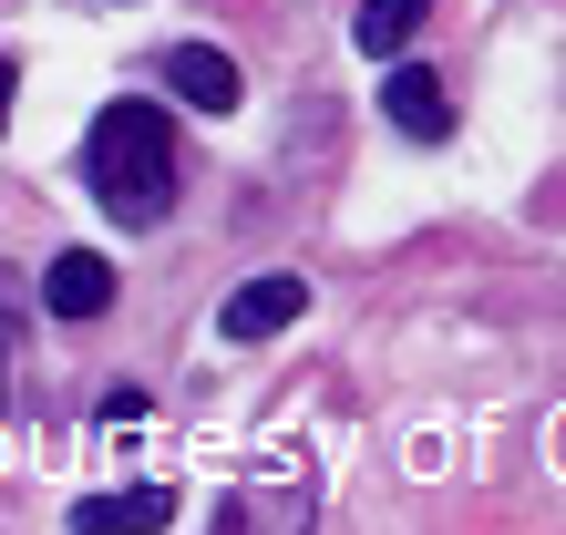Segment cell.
Returning <instances> with one entry per match:
<instances>
[{"label":"cell","mask_w":566,"mask_h":535,"mask_svg":"<svg viewBox=\"0 0 566 535\" xmlns=\"http://www.w3.org/2000/svg\"><path fill=\"white\" fill-rule=\"evenodd\" d=\"M83 176L104 196V217L124 227H155L176 207V124L155 104H104L93 114V145H83Z\"/></svg>","instance_id":"6da1fadb"},{"label":"cell","mask_w":566,"mask_h":535,"mask_svg":"<svg viewBox=\"0 0 566 535\" xmlns=\"http://www.w3.org/2000/svg\"><path fill=\"white\" fill-rule=\"evenodd\" d=\"M165 83H176V104H196V114H238L248 104L238 62H227L217 42H176V52H165Z\"/></svg>","instance_id":"7a4b0ae2"},{"label":"cell","mask_w":566,"mask_h":535,"mask_svg":"<svg viewBox=\"0 0 566 535\" xmlns=\"http://www.w3.org/2000/svg\"><path fill=\"white\" fill-rule=\"evenodd\" d=\"M42 310H52V319H104V310H114V258L62 248V258L42 268Z\"/></svg>","instance_id":"3957f363"},{"label":"cell","mask_w":566,"mask_h":535,"mask_svg":"<svg viewBox=\"0 0 566 535\" xmlns=\"http://www.w3.org/2000/svg\"><path fill=\"white\" fill-rule=\"evenodd\" d=\"M381 114L402 124L412 145H443V134H453V93L432 83L422 62H391V73H381Z\"/></svg>","instance_id":"277c9868"},{"label":"cell","mask_w":566,"mask_h":535,"mask_svg":"<svg viewBox=\"0 0 566 535\" xmlns=\"http://www.w3.org/2000/svg\"><path fill=\"white\" fill-rule=\"evenodd\" d=\"M298 310H310V279H248L217 310V340H269V329H289Z\"/></svg>","instance_id":"5b68a950"},{"label":"cell","mask_w":566,"mask_h":535,"mask_svg":"<svg viewBox=\"0 0 566 535\" xmlns=\"http://www.w3.org/2000/svg\"><path fill=\"white\" fill-rule=\"evenodd\" d=\"M165 515H176V494H165V484H135V494H83V505H73V525H83V535H124V525H165Z\"/></svg>","instance_id":"8992f818"},{"label":"cell","mask_w":566,"mask_h":535,"mask_svg":"<svg viewBox=\"0 0 566 535\" xmlns=\"http://www.w3.org/2000/svg\"><path fill=\"white\" fill-rule=\"evenodd\" d=\"M422 11H432V0H360V21H350V42H360V52L381 62V52H402L412 31H422Z\"/></svg>","instance_id":"52a82bcc"},{"label":"cell","mask_w":566,"mask_h":535,"mask_svg":"<svg viewBox=\"0 0 566 535\" xmlns=\"http://www.w3.org/2000/svg\"><path fill=\"white\" fill-rule=\"evenodd\" d=\"M11 93H21V73H11V62H0V124H11Z\"/></svg>","instance_id":"ba28073f"}]
</instances>
